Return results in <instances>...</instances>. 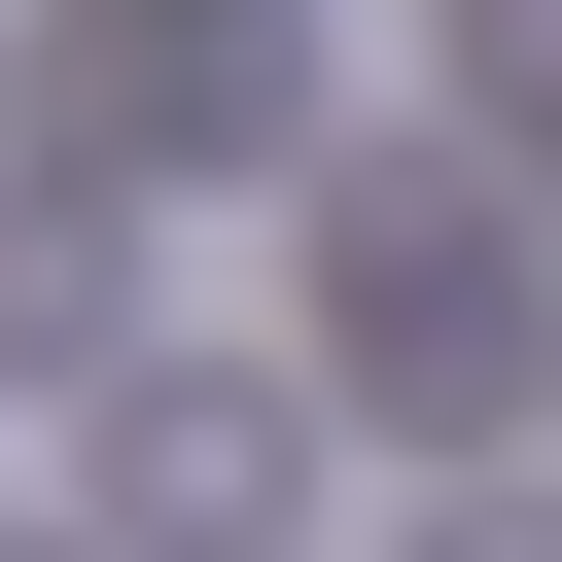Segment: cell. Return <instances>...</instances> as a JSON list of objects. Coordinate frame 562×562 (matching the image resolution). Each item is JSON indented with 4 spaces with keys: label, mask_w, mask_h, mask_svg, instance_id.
I'll use <instances>...</instances> for the list:
<instances>
[{
    "label": "cell",
    "mask_w": 562,
    "mask_h": 562,
    "mask_svg": "<svg viewBox=\"0 0 562 562\" xmlns=\"http://www.w3.org/2000/svg\"><path fill=\"white\" fill-rule=\"evenodd\" d=\"M316 281H351V316H316L351 422H492V386H527V211H492V176H351Z\"/></svg>",
    "instance_id": "1"
},
{
    "label": "cell",
    "mask_w": 562,
    "mask_h": 562,
    "mask_svg": "<svg viewBox=\"0 0 562 562\" xmlns=\"http://www.w3.org/2000/svg\"><path fill=\"white\" fill-rule=\"evenodd\" d=\"M70 140L246 176V140H281V0H70Z\"/></svg>",
    "instance_id": "2"
},
{
    "label": "cell",
    "mask_w": 562,
    "mask_h": 562,
    "mask_svg": "<svg viewBox=\"0 0 562 562\" xmlns=\"http://www.w3.org/2000/svg\"><path fill=\"white\" fill-rule=\"evenodd\" d=\"M281 492H316L281 386H105V527H140V562H211V527H281Z\"/></svg>",
    "instance_id": "3"
},
{
    "label": "cell",
    "mask_w": 562,
    "mask_h": 562,
    "mask_svg": "<svg viewBox=\"0 0 562 562\" xmlns=\"http://www.w3.org/2000/svg\"><path fill=\"white\" fill-rule=\"evenodd\" d=\"M105 351V211H0V386H70Z\"/></svg>",
    "instance_id": "4"
},
{
    "label": "cell",
    "mask_w": 562,
    "mask_h": 562,
    "mask_svg": "<svg viewBox=\"0 0 562 562\" xmlns=\"http://www.w3.org/2000/svg\"><path fill=\"white\" fill-rule=\"evenodd\" d=\"M457 70H492V105H527V140H562V0H457Z\"/></svg>",
    "instance_id": "5"
},
{
    "label": "cell",
    "mask_w": 562,
    "mask_h": 562,
    "mask_svg": "<svg viewBox=\"0 0 562 562\" xmlns=\"http://www.w3.org/2000/svg\"><path fill=\"white\" fill-rule=\"evenodd\" d=\"M422 562H562V492H422Z\"/></svg>",
    "instance_id": "6"
}]
</instances>
